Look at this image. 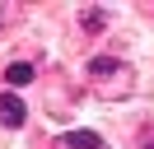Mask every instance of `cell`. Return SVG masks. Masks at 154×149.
<instances>
[{"mask_svg":"<svg viewBox=\"0 0 154 149\" xmlns=\"http://www.w3.org/2000/svg\"><path fill=\"white\" fill-rule=\"evenodd\" d=\"M0 121H5L10 130H19L23 121H28V107H23V102L14 98V93H5V98H0Z\"/></svg>","mask_w":154,"mask_h":149,"instance_id":"1","label":"cell"},{"mask_svg":"<svg viewBox=\"0 0 154 149\" xmlns=\"http://www.w3.org/2000/svg\"><path fill=\"white\" fill-rule=\"evenodd\" d=\"M61 149H103V135H94V130H70V135L61 140Z\"/></svg>","mask_w":154,"mask_h":149,"instance_id":"2","label":"cell"},{"mask_svg":"<svg viewBox=\"0 0 154 149\" xmlns=\"http://www.w3.org/2000/svg\"><path fill=\"white\" fill-rule=\"evenodd\" d=\"M5 79H10L14 89H23V84H33V65H28V61H14L10 70H5Z\"/></svg>","mask_w":154,"mask_h":149,"instance_id":"3","label":"cell"},{"mask_svg":"<svg viewBox=\"0 0 154 149\" xmlns=\"http://www.w3.org/2000/svg\"><path fill=\"white\" fill-rule=\"evenodd\" d=\"M112 70H122L112 56H94V61H89V74H112Z\"/></svg>","mask_w":154,"mask_h":149,"instance_id":"4","label":"cell"},{"mask_svg":"<svg viewBox=\"0 0 154 149\" xmlns=\"http://www.w3.org/2000/svg\"><path fill=\"white\" fill-rule=\"evenodd\" d=\"M145 149H154V144H145Z\"/></svg>","mask_w":154,"mask_h":149,"instance_id":"5","label":"cell"}]
</instances>
